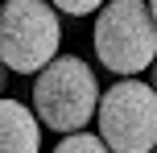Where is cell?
<instances>
[{"mask_svg":"<svg viewBox=\"0 0 157 153\" xmlns=\"http://www.w3.org/2000/svg\"><path fill=\"white\" fill-rule=\"evenodd\" d=\"M91 50L103 71L141 75L157 58V17L149 0H108L95 13Z\"/></svg>","mask_w":157,"mask_h":153,"instance_id":"1","label":"cell"},{"mask_svg":"<svg viewBox=\"0 0 157 153\" xmlns=\"http://www.w3.org/2000/svg\"><path fill=\"white\" fill-rule=\"evenodd\" d=\"M99 75L78 54H58L33 79V112L50 132H62V137L87 128L91 116H99Z\"/></svg>","mask_w":157,"mask_h":153,"instance_id":"2","label":"cell"},{"mask_svg":"<svg viewBox=\"0 0 157 153\" xmlns=\"http://www.w3.org/2000/svg\"><path fill=\"white\" fill-rule=\"evenodd\" d=\"M62 21L54 0H4L0 8V58L13 75H37L58 58Z\"/></svg>","mask_w":157,"mask_h":153,"instance_id":"3","label":"cell"},{"mask_svg":"<svg viewBox=\"0 0 157 153\" xmlns=\"http://www.w3.org/2000/svg\"><path fill=\"white\" fill-rule=\"evenodd\" d=\"M99 137L116 153H153L157 149V87L124 75L99 99Z\"/></svg>","mask_w":157,"mask_h":153,"instance_id":"4","label":"cell"},{"mask_svg":"<svg viewBox=\"0 0 157 153\" xmlns=\"http://www.w3.org/2000/svg\"><path fill=\"white\" fill-rule=\"evenodd\" d=\"M41 116L33 104L25 108L21 99H4L0 104V153H41Z\"/></svg>","mask_w":157,"mask_h":153,"instance_id":"5","label":"cell"},{"mask_svg":"<svg viewBox=\"0 0 157 153\" xmlns=\"http://www.w3.org/2000/svg\"><path fill=\"white\" fill-rule=\"evenodd\" d=\"M54 153H116V149H112L108 141L99 137V132L78 128V132H66V137L54 145Z\"/></svg>","mask_w":157,"mask_h":153,"instance_id":"6","label":"cell"},{"mask_svg":"<svg viewBox=\"0 0 157 153\" xmlns=\"http://www.w3.org/2000/svg\"><path fill=\"white\" fill-rule=\"evenodd\" d=\"M58 4V13H66V17H91V13H99L108 0H54Z\"/></svg>","mask_w":157,"mask_h":153,"instance_id":"7","label":"cell"},{"mask_svg":"<svg viewBox=\"0 0 157 153\" xmlns=\"http://www.w3.org/2000/svg\"><path fill=\"white\" fill-rule=\"evenodd\" d=\"M149 83L157 87V58H153V66H149Z\"/></svg>","mask_w":157,"mask_h":153,"instance_id":"8","label":"cell"},{"mask_svg":"<svg viewBox=\"0 0 157 153\" xmlns=\"http://www.w3.org/2000/svg\"><path fill=\"white\" fill-rule=\"evenodd\" d=\"M149 8H153V17H157V0H149Z\"/></svg>","mask_w":157,"mask_h":153,"instance_id":"9","label":"cell"},{"mask_svg":"<svg viewBox=\"0 0 157 153\" xmlns=\"http://www.w3.org/2000/svg\"><path fill=\"white\" fill-rule=\"evenodd\" d=\"M153 153H157V149H153Z\"/></svg>","mask_w":157,"mask_h":153,"instance_id":"10","label":"cell"}]
</instances>
